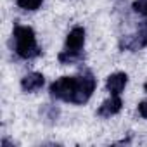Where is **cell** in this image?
Returning a JSON list of instances; mask_svg holds the SVG:
<instances>
[{
	"instance_id": "6da1fadb",
	"label": "cell",
	"mask_w": 147,
	"mask_h": 147,
	"mask_svg": "<svg viewBox=\"0 0 147 147\" xmlns=\"http://www.w3.org/2000/svg\"><path fill=\"white\" fill-rule=\"evenodd\" d=\"M14 42H16V54L21 59H33L40 55V47L36 45L35 31L30 26H16L14 28Z\"/></svg>"
},
{
	"instance_id": "7a4b0ae2",
	"label": "cell",
	"mask_w": 147,
	"mask_h": 147,
	"mask_svg": "<svg viewBox=\"0 0 147 147\" xmlns=\"http://www.w3.org/2000/svg\"><path fill=\"white\" fill-rule=\"evenodd\" d=\"M76 82H78V76H62L59 80H55L49 92L54 99H61V100H66V102H71L73 99V94L76 90Z\"/></svg>"
},
{
	"instance_id": "3957f363",
	"label": "cell",
	"mask_w": 147,
	"mask_h": 147,
	"mask_svg": "<svg viewBox=\"0 0 147 147\" xmlns=\"http://www.w3.org/2000/svg\"><path fill=\"white\" fill-rule=\"evenodd\" d=\"M95 85H97V82H95V78L90 75V73H87V75H83V76H78L76 90H75V94H73L71 102L73 104H85L92 97V94L95 90Z\"/></svg>"
},
{
	"instance_id": "277c9868",
	"label": "cell",
	"mask_w": 147,
	"mask_h": 147,
	"mask_svg": "<svg viewBox=\"0 0 147 147\" xmlns=\"http://www.w3.org/2000/svg\"><path fill=\"white\" fill-rule=\"evenodd\" d=\"M83 43H85V30L82 26H76V28H73L69 31V35L66 38V50L82 54Z\"/></svg>"
},
{
	"instance_id": "5b68a950",
	"label": "cell",
	"mask_w": 147,
	"mask_h": 147,
	"mask_svg": "<svg viewBox=\"0 0 147 147\" xmlns=\"http://www.w3.org/2000/svg\"><path fill=\"white\" fill-rule=\"evenodd\" d=\"M147 45V35L144 33H137V35H126L119 40V49L121 50H130V52H137L140 49H144Z\"/></svg>"
},
{
	"instance_id": "8992f818",
	"label": "cell",
	"mask_w": 147,
	"mask_h": 147,
	"mask_svg": "<svg viewBox=\"0 0 147 147\" xmlns=\"http://www.w3.org/2000/svg\"><path fill=\"white\" fill-rule=\"evenodd\" d=\"M121 106H123L121 99L118 95H111V99H107V100H104L100 104L97 114L102 116V118H111V116H114V114H118L121 111Z\"/></svg>"
},
{
	"instance_id": "52a82bcc",
	"label": "cell",
	"mask_w": 147,
	"mask_h": 147,
	"mask_svg": "<svg viewBox=\"0 0 147 147\" xmlns=\"http://www.w3.org/2000/svg\"><path fill=\"white\" fill-rule=\"evenodd\" d=\"M45 83V78L42 73H30L26 75L23 80H21V88L26 92V94H31V92H36L43 87Z\"/></svg>"
},
{
	"instance_id": "ba28073f",
	"label": "cell",
	"mask_w": 147,
	"mask_h": 147,
	"mask_svg": "<svg viewBox=\"0 0 147 147\" xmlns=\"http://www.w3.org/2000/svg\"><path fill=\"white\" fill-rule=\"evenodd\" d=\"M128 83V76H126V73H114V75H111L106 82V87L107 90L111 92V95H119Z\"/></svg>"
},
{
	"instance_id": "9c48e42d",
	"label": "cell",
	"mask_w": 147,
	"mask_h": 147,
	"mask_svg": "<svg viewBox=\"0 0 147 147\" xmlns=\"http://www.w3.org/2000/svg\"><path fill=\"white\" fill-rule=\"evenodd\" d=\"M83 55L82 54H76V52H69V50H64L59 54V62L61 64H76L78 61H82Z\"/></svg>"
},
{
	"instance_id": "30bf717a",
	"label": "cell",
	"mask_w": 147,
	"mask_h": 147,
	"mask_svg": "<svg viewBox=\"0 0 147 147\" xmlns=\"http://www.w3.org/2000/svg\"><path fill=\"white\" fill-rule=\"evenodd\" d=\"M43 0H16L18 7L24 9V11H36L40 5H42Z\"/></svg>"
},
{
	"instance_id": "8fae6325",
	"label": "cell",
	"mask_w": 147,
	"mask_h": 147,
	"mask_svg": "<svg viewBox=\"0 0 147 147\" xmlns=\"http://www.w3.org/2000/svg\"><path fill=\"white\" fill-rule=\"evenodd\" d=\"M131 7H133L135 12H138V14L147 18V0H135Z\"/></svg>"
},
{
	"instance_id": "7c38bea8",
	"label": "cell",
	"mask_w": 147,
	"mask_h": 147,
	"mask_svg": "<svg viewBox=\"0 0 147 147\" xmlns=\"http://www.w3.org/2000/svg\"><path fill=\"white\" fill-rule=\"evenodd\" d=\"M138 113H140L142 118H147V100H142L138 104Z\"/></svg>"
},
{
	"instance_id": "4fadbf2b",
	"label": "cell",
	"mask_w": 147,
	"mask_h": 147,
	"mask_svg": "<svg viewBox=\"0 0 147 147\" xmlns=\"http://www.w3.org/2000/svg\"><path fill=\"white\" fill-rule=\"evenodd\" d=\"M144 90H145V92H147V83H145V85H144Z\"/></svg>"
}]
</instances>
